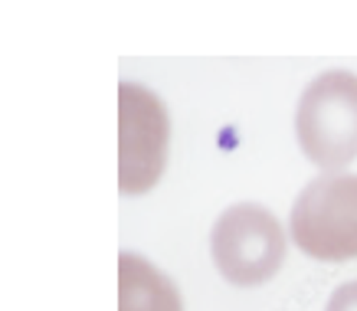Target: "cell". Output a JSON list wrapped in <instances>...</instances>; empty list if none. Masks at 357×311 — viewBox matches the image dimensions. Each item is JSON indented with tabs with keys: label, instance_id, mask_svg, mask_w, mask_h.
I'll return each instance as SVG.
<instances>
[{
	"label": "cell",
	"instance_id": "1",
	"mask_svg": "<svg viewBox=\"0 0 357 311\" xmlns=\"http://www.w3.org/2000/svg\"><path fill=\"white\" fill-rule=\"evenodd\" d=\"M295 135L305 158L328 174L357 158V75L328 69L314 75L295 108Z\"/></svg>",
	"mask_w": 357,
	"mask_h": 311
},
{
	"label": "cell",
	"instance_id": "2",
	"mask_svg": "<svg viewBox=\"0 0 357 311\" xmlns=\"http://www.w3.org/2000/svg\"><path fill=\"white\" fill-rule=\"evenodd\" d=\"M289 233L305 256L357 259V174H321L295 197Z\"/></svg>",
	"mask_w": 357,
	"mask_h": 311
},
{
	"label": "cell",
	"instance_id": "3",
	"mask_svg": "<svg viewBox=\"0 0 357 311\" xmlns=\"http://www.w3.org/2000/svg\"><path fill=\"white\" fill-rule=\"evenodd\" d=\"M210 256L229 285H266L285 262V229L259 204H236L210 229Z\"/></svg>",
	"mask_w": 357,
	"mask_h": 311
},
{
	"label": "cell",
	"instance_id": "4",
	"mask_svg": "<svg viewBox=\"0 0 357 311\" xmlns=\"http://www.w3.org/2000/svg\"><path fill=\"white\" fill-rule=\"evenodd\" d=\"M171 121L151 89L138 82L119 86V190L128 197L148 193L167 164Z\"/></svg>",
	"mask_w": 357,
	"mask_h": 311
},
{
	"label": "cell",
	"instance_id": "5",
	"mask_svg": "<svg viewBox=\"0 0 357 311\" xmlns=\"http://www.w3.org/2000/svg\"><path fill=\"white\" fill-rule=\"evenodd\" d=\"M119 311H184L181 291L164 272L135 256H119Z\"/></svg>",
	"mask_w": 357,
	"mask_h": 311
},
{
	"label": "cell",
	"instance_id": "6",
	"mask_svg": "<svg viewBox=\"0 0 357 311\" xmlns=\"http://www.w3.org/2000/svg\"><path fill=\"white\" fill-rule=\"evenodd\" d=\"M325 311H357V279L337 285V289L331 291V298H328Z\"/></svg>",
	"mask_w": 357,
	"mask_h": 311
}]
</instances>
